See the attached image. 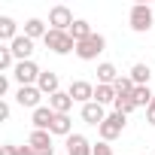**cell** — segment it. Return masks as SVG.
<instances>
[{
	"mask_svg": "<svg viewBox=\"0 0 155 155\" xmlns=\"http://www.w3.org/2000/svg\"><path fill=\"white\" fill-rule=\"evenodd\" d=\"M152 21H155L152 6H146V3H134V6H131V12H128V25H131V31L146 34V31H152Z\"/></svg>",
	"mask_w": 155,
	"mask_h": 155,
	"instance_id": "obj_1",
	"label": "cell"
},
{
	"mask_svg": "<svg viewBox=\"0 0 155 155\" xmlns=\"http://www.w3.org/2000/svg\"><path fill=\"white\" fill-rule=\"evenodd\" d=\"M46 49L49 52H55V55H70V52H76V40L67 34V31H52L49 28V34H46Z\"/></svg>",
	"mask_w": 155,
	"mask_h": 155,
	"instance_id": "obj_2",
	"label": "cell"
},
{
	"mask_svg": "<svg viewBox=\"0 0 155 155\" xmlns=\"http://www.w3.org/2000/svg\"><path fill=\"white\" fill-rule=\"evenodd\" d=\"M125 125H128V116H122V113H116V110H113V113L104 119V125L97 128V134H101V140H104V143H113L116 137H122Z\"/></svg>",
	"mask_w": 155,
	"mask_h": 155,
	"instance_id": "obj_3",
	"label": "cell"
},
{
	"mask_svg": "<svg viewBox=\"0 0 155 155\" xmlns=\"http://www.w3.org/2000/svg\"><path fill=\"white\" fill-rule=\"evenodd\" d=\"M104 49H107V40H104V34H91L88 40L76 43V58H82V61H94V58H97Z\"/></svg>",
	"mask_w": 155,
	"mask_h": 155,
	"instance_id": "obj_4",
	"label": "cell"
},
{
	"mask_svg": "<svg viewBox=\"0 0 155 155\" xmlns=\"http://www.w3.org/2000/svg\"><path fill=\"white\" fill-rule=\"evenodd\" d=\"M43 97H46V94H43L37 85H18V88H15V104H18V107H28L31 113L43 107Z\"/></svg>",
	"mask_w": 155,
	"mask_h": 155,
	"instance_id": "obj_5",
	"label": "cell"
},
{
	"mask_svg": "<svg viewBox=\"0 0 155 155\" xmlns=\"http://www.w3.org/2000/svg\"><path fill=\"white\" fill-rule=\"evenodd\" d=\"M40 73H43V70L37 67V61H18V64H15V70H12L9 76H12L18 85H37Z\"/></svg>",
	"mask_w": 155,
	"mask_h": 155,
	"instance_id": "obj_6",
	"label": "cell"
},
{
	"mask_svg": "<svg viewBox=\"0 0 155 155\" xmlns=\"http://www.w3.org/2000/svg\"><path fill=\"white\" fill-rule=\"evenodd\" d=\"M73 12H70V6H64V3H58V6H52L49 9V25H52V31H70L73 28Z\"/></svg>",
	"mask_w": 155,
	"mask_h": 155,
	"instance_id": "obj_7",
	"label": "cell"
},
{
	"mask_svg": "<svg viewBox=\"0 0 155 155\" xmlns=\"http://www.w3.org/2000/svg\"><path fill=\"white\" fill-rule=\"evenodd\" d=\"M67 91H70L73 104H82V107H85V104H91V101H94V85H91V82H85V79H73Z\"/></svg>",
	"mask_w": 155,
	"mask_h": 155,
	"instance_id": "obj_8",
	"label": "cell"
},
{
	"mask_svg": "<svg viewBox=\"0 0 155 155\" xmlns=\"http://www.w3.org/2000/svg\"><path fill=\"white\" fill-rule=\"evenodd\" d=\"M28 146H31L37 155H55V146H52V134H49V131H31Z\"/></svg>",
	"mask_w": 155,
	"mask_h": 155,
	"instance_id": "obj_9",
	"label": "cell"
},
{
	"mask_svg": "<svg viewBox=\"0 0 155 155\" xmlns=\"http://www.w3.org/2000/svg\"><path fill=\"white\" fill-rule=\"evenodd\" d=\"M91 152H94V143L85 134H70L67 137V155H91Z\"/></svg>",
	"mask_w": 155,
	"mask_h": 155,
	"instance_id": "obj_10",
	"label": "cell"
},
{
	"mask_svg": "<svg viewBox=\"0 0 155 155\" xmlns=\"http://www.w3.org/2000/svg\"><path fill=\"white\" fill-rule=\"evenodd\" d=\"M9 49H12L15 61H34V58H31V55H34V40H31V37L18 34V37L9 43Z\"/></svg>",
	"mask_w": 155,
	"mask_h": 155,
	"instance_id": "obj_11",
	"label": "cell"
},
{
	"mask_svg": "<svg viewBox=\"0 0 155 155\" xmlns=\"http://www.w3.org/2000/svg\"><path fill=\"white\" fill-rule=\"evenodd\" d=\"M79 116H82V122H85V125L101 128V125H104V119H107L110 113H107L101 104H94V101H91V104H85V107H82V113H79Z\"/></svg>",
	"mask_w": 155,
	"mask_h": 155,
	"instance_id": "obj_12",
	"label": "cell"
},
{
	"mask_svg": "<svg viewBox=\"0 0 155 155\" xmlns=\"http://www.w3.org/2000/svg\"><path fill=\"white\" fill-rule=\"evenodd\" d=\"M55 110L52 107H40V110H34L31 113V125H34V131H49L52 128V122H55Z\"/></svg>",
	"mask_w": 155,
	"mask_h": 155,
	"instance_id": "obj_13",
	"label": "cell"
},
{
	"mask_svg": "<svg viewBox=\"0 0 155 155\" xmlns=\"http://www.w3.org/2000/svg\"><path fill=\"white\" fill-rule=\"evenodd\" d=\"M37 88H40L43 94H49V97L58 94V91H61V79H58V73H55V70H43V73H40V79H37Z\"/></svg>",
	"mask_w": 155,
	"mask_h": 155,
	"instance_id": "obj_14",
	"label": "cell"
},
{
	"mask_svg": "<svg viewBox=\"0 0 155 155\" xmlns=\"http://www.w3.org/2000/svg\"><path fill=\"white\" fill-rule=\"evenodd\" d=\"M49 107H52L58 116H70V110H73V97H70V91H58V94H52V97H49Z\"/></svg>",
	"mask_w": 155,
	"mask_h": 155,
	"instance_id": "obj_15",
	"label": "cell"
},
{
	"mask_svg": "<svg viewBox=\"0 0 155 155\" xmlns=\"http://www.w3.org/2000/svg\"><path fill=\"white\" fill-rule=\"evenodd\" d=\"M46 34H49V28H46L43 18H28V21H25V37H31V40H46Z\"/></svg>",
	"mask_w": 155,
	"mask_h": 155,
	"instance_id": "obj_16",
	"label": "cell"
},
{
	"mask_svg": "<svg viewBox=\"0 0 155 155\" xmlns=\"http://www.w3.org/2000/svg\"><path fill=\"white\" fill-rule=\"evenodd\" d=\"M116 79H119V70H116V64H110V61L97 64V85H113Z\"/></svg>",
	"mask_w": 155,
	"mask_h": 155,
	"instance_id": "obj_17",
	"label": "cell"
},
{
	"mask_svg": "<svg viewBox=\"0 0 155 155\" xmlns=\"http://www.w3.org/2000/svg\"><path fill=\"white\" fill-rule=\"evenodd\" d=\"M131 82L134 85H149V79H152V70H149V64H143V61H137L134 67H131Z\"/></svg>",
	"mask_w": 155,
	"mask_h": 155,
	"instance_id": "obj_18",
	"label": "cell"
},
{
	"mask_svg": "<svg viewBox=\"0 0 155 155\" xmlns=\"http://www.w3.org/2000/svg\"><path fill=\"white\" fill-rule=\"evenodd\" d=\"M49 134H52V137H70V134H73V122H70V116H55Z\"/></svg>",
	"mask_w": 155,
	"mask_h": 155,
	"instance_id": "obj_19",
	"label": "cell"
},
{
	"mask_svg": "<svg viewBox=\"0 0 155 155\" xmlns=\"http://www.w3.org/2000/svg\"><path fill=\"white\" fill-rule=\"evenodd\" d=\"M116 88L113 85H94V104H101V107H110V104H116Z\"/></svg>",
	"mask_w": 155,
	"mask_h": 155,
	"instance_id": "obj_20",
	"label": "cell"
},
{
	"mask_svg": "<svg viewBox=\"0 0 155 155\" xmlns=\"http://www.w3.org/2000/svg\"><path fill=\"white\" fill-rule=\"evenodd\" d=\"M18 37V25L9 18V15H0V40L3 43H12Z\"/></svg>",
	"mask_w": 155,
	"mask_h": 155,
	"instance_id": "obj_21",
	"label": "cell"
},
{
	"mask_svg": "<svg viewBox=\"0 0 155 155\" xmlns=\"http://www.w3.org/2000/svg\"><path fill=\"white\" fill-rule=\"evenodd\" d=\"M67 34H70V37H73L76 43H82V40H88V37H91L94 31H91V25H88L85 18H76V21H73V28H70Z\"/></svg>",
	"mask_w": 155,
	"mask_h": 155,
	"instance_id": "obj_22",
	"label": "cell"
},
{
	"mask_svg": "<svg viewBox=\"0 0 155 155\" xmlns=\"http://www.w3.org/2000/svg\"><path fill=\"white\" fill-rule=\"evenodd\" d=\"M152 97H155V91H152L149 85H137V88H134V94H131V101H134L137 107H146V110H149Z\"/></svg>",
	"mask_w": 155,
	"mask_h": 155,
	"instance_id": "obj_23",
	"label": "cell"
},
{
	"mask_svg": "<svg viewBox=\"0 0 155 155\" xmlns=\"http://www.w3.org/2000/svg\"><path fill=\"white\" fill-rule=\"evenodd\" d=\"M113 88H116V94H119V97H131L137 85L131 82V76H119V79L113 82Z\"/></svg>",
	"mask_w": 155,
	"mask_h": 155,
	"instance_id": "obj_24",
	"label": "cell"
},
{
	"mask_svg": "<svg viewBox=\"0 0 155 155\" xmlns=\"http://www.w3.org/2000/svg\"><path fill=\"white\" fill-rule=\"evenodd\" d=\"M15 55H12V49L9 46H3V49H0V70H3V73H12L15 70Z\"/></svg>",
	"mask_w": 155,
	"mask_h": 155,
	"instance_id": "obj_25",
	"label": "cell"
},
{
	"mask_svg": "<svg viewBox=\"0 0 155 155\" xmlns=\"http://www.w3.org/2000/svg\"><path fill=\"white\" fill-rule=\"evenodd\" d=\"M113 110H116V113H122V116H131V113L137 110V104H134L131 97H116V104H113Z\"/></svg>",
	"mask_w": 155,
	"mask_h": 155,
	"instance_id": "obj_26",
	"label": "cell"
},
{
	"mask_svg": "<svg viewBox=\"0 0 155 155\" xmlns=\"http://www.w3.org/2000/svg\"><path fill=\"white\" fill-rule=\"evenodd\" d=\"M91 155H113V146H110V143H104V140H97Z\"/></svg>",
	"mask_w": 155,
	"mask_h": 155,
	"instance_id": "obj_27",
	"label": "cell"
},
{
	"mask_svg": "<svg viewBox=\"0 0 155 155\" xmlns=\"http://www.w3.org/2000/svg\"><path fill=\"white\" fill-rule=\"evenodd\" d=\"M9 91V73H0V94Z\"/></svg>",
	"mask_w": 155,
	"mask_h": 155,
	"instance_id": "obj_28",
	"label": "cell"
},
{
	"mask_svg": "<svg viewBox=\"0 0 155 155\" xmlns=\"http://www.w3.org/2000/svg\"><path fill=\"white\" fill-rule=\"evenodd\" d=\"M146 122L155 128V97H152V104H149V110H146Z\"/></svg>",
	"mask_w": 155,
	"mask_h": 155,
	"instance_id": "obj_29",
	"label": "cell"
},
{
	"mask_svg": "<svg viewBox=\"0 0 155 155\" xmlns=\"http://www.w3.org/2000/svg\"><path fill=\"white\" fill-rule=\"evenodd\" d=\"M15 155H37V152H34V149L25 143V146H15Z\"/></svg>",
	"mask_w": 155,
	"mask_h": 155,
	"instance_id": "obj_30",
	"label": "cell"
},
{
	"mask_svg": "<svg viewBox=\"0 0 155 155\" xmlns=\"http://www.w3.org/2000/svg\"><path fill=\"white\" fill-rule=\"evenodd\" d=\"M9 113H12V107H9V101H3V104H0V116L9 119Z\"/></svg>",
	"mask_w": 155,
	"mask_h": 155,
	"instance_id": "obj_31",
	"label": "cell"
},
{
	"mask_svg": "<svg viewBox=\"0 0 155 155\" xmlns=\"http://www.w3.org/2000/svg\"><path fill=\"white\" fill-rule=\"evenodd\" d=\"M0 155H15V146L12 143H3V146H0Z\"/></svg>",
	"mask_w": 155,
	"mask_h": 155,
	"instance_id": "obj_32",
	"label": "cell"
}]
</instances>
